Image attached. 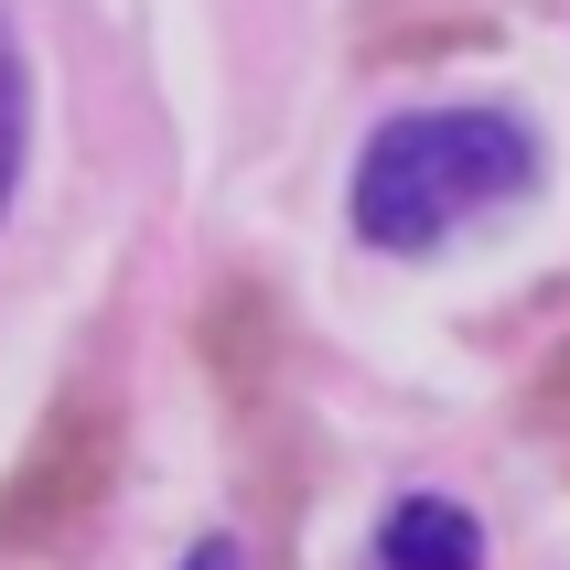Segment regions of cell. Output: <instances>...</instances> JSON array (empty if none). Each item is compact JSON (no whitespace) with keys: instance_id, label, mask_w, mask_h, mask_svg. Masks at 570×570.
Wrapping results in <instances>:
<instances>
[{"instance_id":"7","label":"cell","mask_w":570,"mask_h":570,"mask_svg":"<svg viewBox=\"0 0 570 570\" xmlns=\"http://www.w3.org/2000/svg\"><path fill=\"white\" fill-rule=\"evenodd\" d=\"M184 570H237V549H226V539H205V549H184Z\"/></svg>"},{"instance_id":"3","label":"cell","mask_w":570,"mask_h":570,"mask_svg":"<svg viewBox=\"0 0 570 570\" xmlns=\"http://www.w3.org/2000/svg\"><path fill=\"white\" fill-rule=\"evenodd\" d=\"M194 345H205V366H216L226 399H258V387H269V366H281V302H269L258 281H216V291H205Z\"/></svg>"},{"instance_id":"4","label":"cell","mask_w":570,"mask_h":570,"mask_svg":"<svg viewBox=\"0 0 570 570\" xmlns=\"http://www.w3.org/2000/svg\"><path fill=\"white\" fill-rule=\"evenodd\" d=\"M377 560L387 570H484V528L452 495H399L377 528Z\"/></svg>"},{"instance_id":"2","label":"cell","mask_w":570,"mask_h":570,"mask_svg":"<svg viewBox=\"0 0 570 570\" xmlns=\"http://www.w3.org/2000/svg\"><path fill=\"white\" fill-rule=\"evenodd\" d=\"M108 484H119L108 399H55L43 431L22 442V463H11V484H0V549H65L108 507Z\"/></svg>"},{"instance_id":"5","label":"cell","mask_w":570,"mask_h":570,"mask_svg":"<svg viewBox=\"0 0 570 570\" xmlns=\"http://www.w3.org/2000/svg\"><path fill=\"white\" fill-rule=\"evenodd\" d=\"M22 129H32V87H22L11 11H0V216H11V184H22Z\"/></svg>"},{"instance_id":"6","label":"cell","mask_w":570,"mask_h":570,"mask_svg":"<svg viewBox=\"0 0 570 570\" xmlns=\"http://www.w3.org/2000/svg\"><path fill=\"white\" fill-rule=\"evenodd\" d=\"M528 431H539V442H570V345L528 377Z\"/></svg>"},{"instance_id":"1","label":"cell","mask_w":570,"mask_h":570,"mask_svg":"<svg viewBox=\"0 0 570 570\" xmlns=\"http://www.w3.org/2000/svg\"><path fill=\"white\" fill-rule=\"evenodd\" d=\"M539 184V140L507 108H410L355 161V237L387 258L442 248L463 216H495Z\"/></svg>"}]
</instances>
